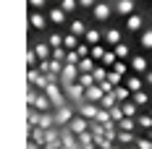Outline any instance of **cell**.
Wrapping results in <instances>:
<instances>
[{"label":"cell","instance_id":"obj_22","mask_svg":"<svg viewBox=\"0 0 152 149\" xmlns=\"http://www.w3.org/2000/svg\"><path fill=\"white\" fill-rule=\"evenodd\" d=\"M115 100H118V105L129 102V100H131V89H129V86H115Z\"/></svg>","mask_w":152,"mask_h":149},{"label":"cell","instance_id":"obj_32","mask_svg":"<svg viewBox=\"0 0 152 149\" xmlns=\"http://www.w3.org/2000/svg\"><path fill=\"white\" fill-rule=\"evenodd\" d=\"M42 78V71L39 68H29V73H26V81H29V86H37V81Z\"/></svg>","mask_w":152,"mask_h":149},{"label":"cell","instance_id":"obj_9","mask_svg":"<svg viewBox=\"0 0 152 149\" xmlns=\"http://www.w3.org/2000/svg\"><path fill=\"white\" fill-rule=\"evenodd\" d=\"M102 39H105V31H100V29H94V26H92V29H87V34H84V42H87V45H100V42H102Z\"/></svg>","mask_w":152,"mask_h":149},{"label":"cell","instance_id":"obj_47","mask_svg":"<svg viewBox=\"0 0 152 149\" xmlns=\"http://www.w3.org/2000/svg\"><path fill=\"white\" fill-rule=\"evenodd\" d=\"M79 5H81V8H94L97 3H94V0H79Z\"/></svg>","mask_w":152,"mask_h":149},{"label":"cell","instance_id":"obj_48","mask_svg":"<svg viewBox=\"0 0 152 149\" xmlns=\"http://www.w3.org/2000/svg\"><path fill=\"white\" fill-rule=\"evenodd\" d=\"M144 81H147V84L152 86V71H147V73H144Z\"/></svg>","mask_w":152,"mask_h":149},{"label":"cell","instance_id":"obj_35","mask_svg":"<svg viewBox=\"0 0 152 149\" xmlns=\"http://www.w3.org/2000/svg\"><path fill=\"white\" fill-rule=\"evenodd\" d=\"M71 34H76V37H84V34H87V26H84V24H81V21H71Z\"/></svg>","mask_w":152,"mask_h":149},{"label":"cell","instance_id":"obj_25","mask_svg":"<svg viewBox=\"0 0 152 149\" xmlns=\"http://www.w3.org/2000/svg\"><path fill=\"white\" fill-rule=\"evenodd\" d=\"M118 141L121 144H137V134L134 131H118Z\"/></svg>","mask_w":152,"mask_h":149},{"label":"cell","instance_id":"obj_54","mask_svg":"<svg viewBox=\"0 0 152 149\" xmlns=\"http://www.w3.org/2000/svg\"><path fill=\"white\" fill-rule=\"evenodd\" d=\"M150 115H152V110H150Z\"/></svg>","mask_w":152,"mask_h":149},{"label":"cell","instance_id":"obj_21","mask_svg":"<svg viewBox=\"0 0 152 149\" xmlns=\"http://www.w3.org/2000/svg\"><path fill=\"white\" fill-rule=\"evenodd\" d=\"M115 63H118V55H115V50H107V52H105V58L100 60V65H105V68H113Z\"/></svg>","mask_w":152,"mask_h":149},{"label":"cell","instance_id":"obj_17","mask_svg":"<svg viewBox=\"0 0 152 149\" xmlns=\"http://www.w3.org/2000/svg\"><path fill=\"white\" fill-rule=\"evenodd\" d=\"M142 84H144L142 76H126V84H123V86H129L131 94H134V92H142Z\"/></svg>","mask_w":152,"mask_h":149},{"label":"cell","instance_id":"obj_53","mask_svg":"<svg viewBox=\"0 0 152 149\" xmlns=\"http://www.w3.org/2000/svg\"><path fill=\"white\" fill-rule=\"evenodd\" d=\"M50 3H55V0H50Z\"/></svg>","mask_w":152,"mask_h":149},{"label":"cell","instance_id":"obj_3","mask_svg":"<svg viewBox=\"0 0 152 149\" xmlns=\"http://www.w3.org/2000/svg\"><path fill=\"white\" fill-rule=\"evenodd\" d=\"M74 118H76V105H66L61 110H55V126L58 128H66Z\"/></svg>","mask_w":152,"mask_h":149},{"label":"cell","instance_id":"obj_8","mask_svg":"<svg viewBox=\"0 0 152 149\" xmlns=\"http://www.w3.org/2000/svg\"><path fill=\"white\" fill-rule=\"evenodd\" d=\"M131 71L137 76H144L147 73V58L144 55H131Z\"/></svg>","mask_w":152,"mask_h":149},{"label":"cell","instance_id":"obj_4","mask_svg":"<svg viewBox=\"0 0 152 149\" xmlns=\"http://www.w3.org/2000/svg\"><path fill=\"white\" fill-rule=\"evenodd\" d=\"M89 123H92L89 118H84V115H79V113H76V118L71 120V123H68V126H66V128H68V131H71V134H76V136H81V134H87V131H89Z\"/></svg>","mask_w":152,"mask_h":149},{"label":"cell","instance_id":"obj_50","mask_svg":"<svg viewBox=\"0 0 152 149\" xmlns=\"http://www.w3.org/2000/svg\"><path fill=\"white\" fill-rule=\"evenodd\" d=\"M110 149H121V147H115V144H113V147H110Z\"/></svg>","mask_w":152,"mask_h":149},{"label":"cell","instance_id":"obj_33","mask_svg":"<svg viewBox=\"0 0 152 149\" xmlns=\"http://www.w3.org/2000/svg\"><path fill=\"white\" fill-rule=\"evenodd\" d=\"M39 120H42V113H39V110H34V107H29V128H37V126H39Z\"/></svg>","mask_w":152,"mask_h":149},{"label":"cell","instance_id":"obj_39","mask_svg":"<svg viewBox=\"0 0 152 149\" xmlns=\"http://www.w3.org/2000/svg\"><path fill=\"white\" fill-rule=\"evenodd\" d=\"M107 81H113V86H121L123 76L118 73V71H113V68H110V71H107Z\"/></svg>","mask_w":152,"mask_h":149},{"label":"cell","instance_id":"obj_1","mask_svg":"<svg viewBox=\"0 0 152 149\" xmlns=\"http://www.w3.org/2000/svg\"><path fill=\"white\" fill-rule=\"evenodd\" d=\"M45 94L50 97V102H53V110H61V107L68 105V102H66V92H63L61 84H47Z\"/></svg>","mask_w":152,"mask_h":149},{"label":"cell","instance_id":"obj_2","mask_svg":"<svg viewBox=\"0 0 152 149\" xmlns=\"http://www.w3.org/2000/svg\"><path fill=\"white\" fill-rule=\"evenodd\" d=\"M63 92H66V97L71 100L74 105H81V102H87V89L76 81V84H61Z\"/></svg>","mask_w":152,"mask_h":149},{"label":"cell","instance_id":"obj_20","mask_svg":"<svg viewBox=\"0 0 152 149\" xmlns=\"http://www.w3.org/2000/svg\"><path fill=\"white\" fill-rule=\"evenodd\" d=\"M79 45H81V42H79V37H76V34H71V31L63 37V47H66V50H76Z\"/></svg>","mask_w":152,"mask_h":149},{"label":"cell","instance_id":"obj_29","mask_svg":"<svg viewBox=\"0 0 152 149\" xmlns=\"http://www.w3.org/2000/svg\"><path fill=\"white\" fill-rule=\"evenodd\" d=\"M94 68H97V65H94L92 58H81V63H79V71H81V73H92Z\"/></svg>","mask_w":152,"mask_h":149},{"label":"cell","instance_id":"obj_41","mask_svg":"<svg viewBox=\"0 0 152 149\" xmlns=\"http://www.w3.org/2000/svg\"><path fill=\"white\" fill-rule=\"evenodd\" d=\"M137 147L139 149H152V139L150 136H137Z\"/></svg>","mask_w":152,"mask_h":149},{"label":"cell","instance_id":"obj_19","mask_svg":"<svg viewBox=\"0 0 152 149\" xmlns=\"http://www.w3.org/2000/svg\"><path fill=\"white\" fill-rule=\"evenodd\" d=\"M137 126H139V128H144V131H152V115H150V113L137 115Z\"/></svg>","mask_w":152,"mask_h":149},{"label":"cell","instance_id":"obj_10","mask_svg":"<svg viewBox=\"0 0 152 149\" xmlns=\"http://www.w3.org/2000/svg\"><path fill=\"white\" fill-rule=\"evenodd\" d=\"M134 13V0H118L115 3V16H129Z\"/></svg>","mask_w":152,"mask_h":149},{"label":"cell","instance_id":"obj_7","mask_svg":"<svg viewBox=\"0 0 152 149\" xmlns=\"http://www.w3.org/2000/svg\"><path fill=\"white\" fill-rule=\"evenodd\" d=\"M92 16H94V21H107V18L113 16V8H110L107 3H97V5L92 8Z\"/></svg>","mask_w":152,"mask_h":149},{"label":"cell","instance_id":"obj_52","mask_svg":"<svg viewBox=\"0 0 152 149\" xmlns=\"http://www.w3.org/2000/svg\"><path fill=\"white\" fill-rule=\"evenodd\" d=\"M150 139H152V131H150Z\"/></svg>","mask_w":152,"mask_h":149},{"label":"cell","instance_id":"obj_15","mask_svg":"<svg viewBox=\"0 0 152 149\" xmlns=\"http://www.w3.org/2000/svg\"><path fill=\"white\" fill-rule=\"evenodd\" d=\"M126 26H129V31H142L144 21H142V16H139V13H131L129 18H126Z\"/></svg>","mask_w":152,"mask_h":149},{"label":"cell","instance_id":"obj_28","mask_svg":"<svg viewBox=\"0 0 152 149\" xmlns=\"http://www.w3.org/2000/svg\"><path fill=\"white\" fill-rule=\"evenodd\" d=\"M63 37H66V34H58V31H53V34L47 37V45L53 47V50H55V47H63Z\"/></svg>","mask_w":152,"mask_h":149},{"label":"cell","instance_id":"obj_43","mask_svg":"<svg viewBox=\"0 0 152 149\" xmlns=\"http://www.w3.org/2000/svg\"><path fill=\"white\" fill-rule=\"evenodd\" d=\"M66 55H68L66 47H55V50H53V58H55V60H63V63H66Z\"/></svg>","mask_w":152,"mask_h":149},{"label":"cell","instance_id":"obj_18","mask_svg":"<svg viewBox=\"0 0 152 149\" xmlns=\"http://www.w3.org/2000/svg\"><path fill=\"white\" fill-rule=\"evenodd\" d=\"M34 52H37V58H39V60H50V58H53V47H50V45H37V47H34Z\"/></svg>","mask_w":152,"mask_h":149},{"label":"cell","instance_id":"obj_14","mask_svg":"<svg viewBox=\"0 0 152 149\" xmlns=\"http://www.w3.org/2000/svg\"><path fill=\"white\" fill-rule=\"evenodd\" d=\"M105 42L110 47H118L121 45V29H115V26H113V29H107L105 31Z\"/></svg>","mask_w":152,"mask_h":149},{"label":"cell","instance_id":"obj_49","mask_svg":"<svg viewBox=\"0 0 152 149\" xmlns=\"http://www.w3.org/2000/svg\"><path fill=\"white\" fill-rule=\"evenodd\" d=\"M37 147H39L37 141H29V144H26V149H37Z\"/></svg>","mask_w":152,"mask_h":149},{"label":"cell","instance_id":"obj_51","mask_svg":"<svg viewBox=\"0 0 152 149\" xmlns=\"http://www.w3.org/2000/svg\"><path fill=\"white\" fill-rule=\"evenodd\" d=\"M131 149H139V147H137V144H134V147H131Z\"/></svg>","mask_w":152,"mask_h":149},{"label":"cell","instance_id":"obj_27","mask_svg":"<svg viewBox=\"0 0 152 149\" xmlns=\"http://www.w3.org/2000/svg\"><path fill=\"white\" fill-rule=\"evenodd\" d=\"M121 107H123V115L126 118H137V107H139L137 102H121Z\"/></svg>","mask_w":152,"mask_h":149},{"label":"cell","instance_id":"obj_24","mask_svg":"<svg viewBox=\"0 0 152 149\" xmlns=\"http://www.w3.org/2000/svg\"><path fill=\"white\" fill-rule=\"evenodd\" d=\"M137 118H123L121 123H118V131H137Z\"/></svg>","mask_w":152,"mask_h":149},{"label":"cell","instance_id":"obj_44","mask_svg":"<svg viewBox=\"0 0 152 149\" xmlns=\"http://www.w3.org/2000/svg\"><path fill=\"white\" fill-rule=\"evenodd\" d=\"M37 94H39V92L29 86V92H26V105H29V107H34V102H37Z\"/></svg>","mask_w":152,"mask_h":149},{"label":"cell","instance_id":"obj_23","mask_svg":"<svg viewBox=\"0 0 152 149\" xmlns=\"http://www.w3.org/2000/svg\"><path fill=\"white\" fill-rule=\"evenodd\" d=\"M139 34H142V37H139L142 47H144V50H152V29H142Z\"/></svg>","mask_w":152,"mask_h":149},{"label":"cell","instance_id":"obj_6","mask_svg":"<svg viewBox=\"0 0 152 149\" xmlns=\"http://www.w3.org/2000/svg\"><path fill=\"white\" fill-rule=\"evenodd\" d=\"M102 107L97 102H81V105H76V113L79 115H84V118H89V120H94L97 118V113H100Z\"/></svg>","mask_w":152,"mask_h":149},{"label":"cell","instance_id":"obj_38","mask_svg":"<svg viewBox=\"0 0 152 149\" xmlns=\"http://www.w3.org/2000/svg\"><path fill=\"white\" fill-rule=\"evenodd\" d=\"M113 50H115V55H118V60H126V58H131V55H129V45H118V47H113Z\"/></svg>","mask_w":152,"mask_h":149},{"label":"cell","instance_id":"obj_45","mask_svg":"<svg viewBox=\"0 0 152 149\" xmlns=\"http://www.w3.org/2000/svg\"><path fill=\"white\" fill-rule=\"evenodd\" d=\"M113 71H118V73H121V76H126V73H129V65H126L123 60H118V63L113 65Z\"/></svg>","mask_w":152,"mask_h":149},{"label":"cell","instance_id":"obj_46","mask_svg":"<svg viewBox=\"0 0 152 149\" xmlns=\"http://www.w3.org/2000/svg\"><path fill=\"white\" fill-rule=\"evenodd\" d=\"M45 3H47V0H29V5L34 8V11H39V8H42Z\"/></svg>","mask_w":152,"mask_h":149},{"label":"cell","instance_id":"obj_31","mask_svg":"<svg viewBox=\"0 0 152 149\" xmlns=\"http://www.w3.org/2000/svg\"><path fill=\"white\" fill-rule=\"evenodd\" d=\"M105 52H107V50L102 45H94V47H92V52H89V58L94 60V63H100V60L105 58Z\"/></svg>","mask_w":152,"mask_h":149},{"label":"cell","instance_id":"obj_42","mask_svg":"<svg viewBox=\"0 0 152 149\" xmlns=\"http://www.w3.org/2000/svg\"><path fill=\"white\" fill-rule=\"evenodd\" d=\"M63 65H66L63 60H55V58H50V71H53V73H61V71H63Z\"/></svg>","mask_w":152,"mask_h":149},{"label":"cell","instance_id":"obj_37","mask_svg":"<svg viewBox=\"0 0 152 149\" xmlns=\"http://www.w3.org/2000/svg\"><path fill=\"white\" fill-rule=\"evenodd\" d=\"M26 63H29V68H37V65H39V58H37V52H34V47L26 50Z\"/></svg>","mask_w":152,"mask_h":149},{"label":"cell","instance_id":"obj_34","mask_svg":"<svg viewBox=\"0 0 152 149\" xmlns=\"http://www.w3.org/2000/svg\"><path fill=\"white\" fill-rule=\"evenodd\" d=\"M31 141H37V144H47V139H45V128H31Z\"/></svg>","mask_w":152,"mask_h":149},{"label":"cell","instance_id":"obj_26","mask_svg":"<svg viewBox=\"0 0 152 149\" xmlns=\"http://www.w3.org/2000/svg\"><path fill=\"white\" fill-rule=\"evenodd\" d=\"M131 102H137L139 107H144V105L150 102V94H147V92H134V94H131Z\"/></svg>","mask_w":152,"mask_h":149},{"label":"cell","instance_id":"obj_30","mask_svg":"<svg viewBox=\"0 0 152 149\" xmlns=\"http://www.w3.org/2000/svg\"><path fill=\"white\" fill-rule=\"evenodd\" d=\"M79 84H81L84 89H89V86L97 84V78H94V73H81V76H79Z\"/></svg>","mask_w":152,"mask_h":149},{"label":"cell","instance_id":"obj_36","mask_svg":"<svg viewBox=\"0 0 152 149\" xmlns=\"http://www.w3.org/2000/svg\"><path fill=\"white\" fill-rule=\"evenodd\" d=\"M61 8L66 13H74L76 8H81V5H79V0H61Z\"/></svg>","mask_w":152,"mask_h":149},{"label":"cell","instance_id":"obj_11","mask_svg":"<svg viewBox=\"0 0 152 149\" xmlns=\"http://www.w3.org/2000/svg\"><path fill=\"white\" fill-rule=\"evenodd\" d=\"M102 97H105V92H102V86L100 84H94V86H89L87 89V102H102Z\"/></svg>","mask_w":152,"mask_h":149},{"label":"cell","instance_id":"obj_40","mask_svg":"<svg viewBox=\"0 0 152 149\" xmlns=\"http://www.w3.org/2000/svg\"><path fill=\"white\" fill-rule=\"evenodd\" d=\"M110 118L115 120V123H121V120L126 118V115H123V107H121V105H115V107L110 110Z\"/></svg>","mask_w":152,"mask_h":149},{"label":"cell","instance_id":"obj_16","mask_svg":"<svg viewBox=\"0 0 152 149\" xmlns=\"http://www.w3.org/2000/svg\"><path fill=\"white\" fill-rule=\"evenodd\" d=\"M66 16H68V13H66L61 5H58V8H53V11L47 13V18H50L53 24H66Z\"/></svg>","mask_w":152,"mask_h":149},{"label":"cell","instance_id":"obj_12","mask_svg":"<svg viewBox=\"0 0 152 149\" xmlns=\"http://www.w3.org/2000/svg\"><path fill=\"white\" fill-rule=\"evenodd\" d=\"M29 24H31V26H34L37 31H42V29L47 26V18L39 13V11H31V13H29Z\"/></svg>","mask_w":152,"mask_h":149},{"label":"cell","instance_id":"obj_13","mask_svg":"<svg viewBox=\"0 0 152 149\" xmlns=\"http://www.w3.org/2000/svg\"><path fill=\"white\" fill-rule=\"evenodd\" d=\"M50 107H53L50 97H47L45 92H39V94H37V102H34V110H39V113H50Z\"/></svg>","mask_w":152,"mask_h":149},{"label":"cell","instance_id":"obj_5","mask_svg":"<svg viewBox=\"0 0 152 149\" xmlns=\"http://www.w3.org/2000/svg\"><path fill=\"white\" fill-rule=\"evenodd\" d=\"M79 76H81L79 65L66 63V65H63V71H61V84H76V81H79Z\"/></svg>","mask_w":152,"mask_h":149}]
</instances>
